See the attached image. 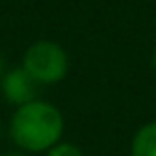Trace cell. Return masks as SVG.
<instances>
[{"label": "cell", "mask_w": 156, "mask_h": 156, "mask_svg": "<svg viewBox=\"0 0 156 156\" xmlns=\"http://www.w3.org/2000/svg\"><path fill=\"white\" fill-rule=\"evenodd\" d=\"M64 130V120L58 107L45 101L22 105L11 120L13 141L28 152H43L54 147Z\"/></svg>", "instance_id": "6da1fadb"}, {"label": "cell", "mask_w": 156, "mask_h": 156, "mask_svg": "<svg viewBox=\"0 0 156 156\" xmlns=\"http://www.w3.org/2000/svg\"><path fill=\"white\" fill-rule=\"evenodd\" d=\"M24 71L39 83H58L69 71V56L54 41H37L24 54Z\"/></svg>", "instance_id": "7a4b0ae2"}, {"label": "cell", "mask_w": 156, "mask_h": 156, "mask_svg": "<svg viewBox=\"0 0 156 156\" xmlns=\"http://www.w3.org/2000/svg\"><path fill=\"white\" fill-rule=\"evenodd\" d=\"M39 81L32 79L24 66L22 69H15V71H9L5 77H2V92L7 96L9 103L13 105H26V103H32L37 101V94H39Z\"/></svg>", "instance_id": "3957f363"}, {"label": "cell", "mask_w": 156, "mask_h": 156, "mask_svg": "<svg viewBox=\"0 0 156 156\" xmlns=\"http://www.w3.org/2000/svg\"><path fill=\"white\" fill-rule=\"evenodd\" d=\"M130 156H156V122H147L135 133Z\"/></svg>", "instance_id": "277c9868"}, {"label": "cell", "mask_w": 156, "mask_h": 156, "mask_svg": "<svg viewBox=\"0 0 156 156\" xmlns=\"http://www.w3.org/2000/svg\"><path fill=\"white\" fill-rule=\"evenodd\" d=\"M47 156H83V154L73 143H56L54 147H49V154Z\"/></svg>", "instance_id": "5b68a950"}, {"label": "cell", "mask_w": 156, "mask_h": 156, "mask_svg": "<svg viewBox=\"0 0 156 156\" xmlns=\"http://www.w3.org/2000/svg\"><path fill=\"white\" fill-rule=\"evenodd\" d=\"M2 73H5V60L0 58V79H2Z\"/></svg>", "instance_id": "8992f818"}, {"label": "cell", "mask_w": 156, "mask_h": 156, "mask_svg": "<svg viewBox=\"0 0 156 156\" xmlns=\"http://www.w3.org/2000/svg\"><path fill=\"white\" fill-rule=\"evenodd\" d=\"M152 69L156 71V49H154V54H152Z\"/></svg>", "instance_id": "52a82bcc"}, {"label": "cell", "mask_w": 156, "mask_h": 156, "mask_svg": "<svg viewBox=\"0 0 156 156\" xmlns=\"http://www.w3.org/2000/svg\"><path fill=\"white\" fill-rule=\"evenodd\" d=\"M5 156H24V154H22V152H7Z\"/></svg>", "instance_id": "ba28073f"}]
</instances>
